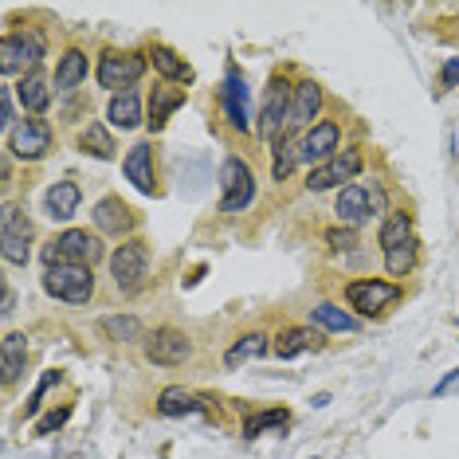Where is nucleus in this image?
Wrapping results in <instances>:
<instances>
[{"mask_svg":"<svg viewBox=\"0 0 459 459\" xmlns=\"http://www.w3.org/2000/svg\"><path fill=\"white\" fill-rule=\"evenodd\" d=\"M39 259H44L48 267H95L102 259V239L91 236L87 228H67V232H59L56 239H48L44 252H39Z\"/></svg>","mask_w":459,"mask_h":459,"instance_id":"1","label":"nucleus"},{"mask_svg":"<svg viewBox=\"0 0 459 459\" xmlns=\"http://www.w3.org/2000/svg\"><path fill=\"white\" fill-rule=\"evenodd\" d=\"M145 275H150V244L145 239H126L110 252V279L122 295H134L142 290Z\"/></svg>","mask_w":459,"mask_h":459,"instance_id":"2","label":"nucleus"},{"mask_svg":"<svg viewBox=\"0 0 459 459\" xmlns=\"http://www.w3.org/2000/svg\"><path fill=\"white\" fill-rule=\"evenodd\" d=\"M145 67H150V51H102L95 75L107 91L114 95H126V91L145 75Z\"/></svg>","mask_w":459,"mask_h":459,"instance_id":"3","label":"nucleus"},{"mask_svg":"<svg viewBox=\"0 0 459 459\" xmlns=\"http://www.w3.org/2000/svg\"><path fill=\"white\" fill-rule=\"evenodd\" d=\"M44 290L51 299L59 302H75V307H82V302L95 299V267H48L44 271Z\"/></svg>","mask_w":459,"mask_h":459,"instance_id":"4","label":"nucleus"},{"mask_svg":"<svg viewBox=\"0 0 459 459\" xmlns=\"http://www.w3.org/2000/svg\"><path fill=\"white\" fill-rule=\"evenodd\" d=\"M381 208H385V189L377 181H353V185H346V189L333 196V212H338L350 228L365 224L369 216H377Z\"/></svg>","mask_w":459,"mask_h":459,"instance_id":"5","label":"nucleus"},{"mask_svg":"<svg viewBox=\"0 0 459 459\" xmlns=\"http://www.w3.org/2000/svg\"><path fill=\"white\" fill-rule=\"evenodd\" d=\"M401 295L404 290L396 283H389V279H353V283H346V302H350V310H358L361 318L385 315L393 302H401Z\"/></svg>","mask_w":459,"mask_h":459,"instance_id":"6","label":"nucleus"},{"mask_svg":"<svg viewBox=\"0 0 459 459\" xmlns=\"http://www.w3.org/2000/svg\"><path fill=\"white\" fill-rule=\"evenodd\" d=\"M255 201V173L247 161L228 158L221 165V212H247Z\"/></svg>","mask_w":459,"mask_h":459,"instance_id":"7","label":"nucleus"},{"mask_svg":"<svg viewBox=\"0 0 459 459\" xmlns=\"http://www.w3.org/2000/svg\"><path fill=\"white\" fill-rule=\"evenodd\" d=\"M51 142H56V130L44 118H24L8 130V153L20 161H44L51 153Z\"/></svg>","mask_w":459,"mask_h":459,"instance_id":"8","label":"nucleus"},{"mask_svg":"<svg viewBox=\"0 0 459 459\" xmlns=\"http://www.w3.org/2000/svg\"><path fill=\"white\" fill-rule=\"evenodd\" d=\"M32 236H36V228L28 221V212L16 204H8L4 221H0V252H4L8 264L24 267L28 259H32Z\"/></svg>","mask_w":459,"mask_h":459,"instance_id":"9","label":"nucleus"},{"mask_svg":"<svg viewBox=\"0 0 459 459\" xmlns=\"http://www.w3.org/2000/svg\"><path fill=\"white\" fill-rule=\"evenodd\" d=\"M44 59V44H39L36 32H4L0 39V75H32L36 64Z\"/></svg>","mask_w":459,"mask_h":459,"instance_id":"10","label":"nucleus"},{"mask_svg":"<svg viewBox=\"0 0 459 459\" xmlns=\"http://www.w3.org/2000/svg\"><path fill=\"white\" fill-rule=\"evenodd\" d=\"M142 350H145V361H150V365H185L193 358L189 333H181L173 326H158L153 333H145Z\"/></svg>","mask_w":459,"mask_h":459,"instance_id":"11","label":"nucleus"},{"mask_svg":"<svg viewBox=\"0 0 459 459\" xmlns=\"http://www.w3.org/2000/svg\"><path fill=\"white\" fill-rule=\"evenodd\" d=\"M322 114V87L315 79H302L295 82L290 91V110H287V126L283 134H299V130H310Z\"/></svg>","mask_w":459,"mask_h":459,"instance_id":"12","label":"nucleus"},{"mask_svg":"<svg viewBox=\"0 0 459 459\" xmlns=\"http://www.w3.org/2000/svg\"><path fill=\"white\" fill-rule=\"evenodd\" d=\"M290 82L283 75H271L267 82V95H264V107H259V138H275L279 126H287V110H290Z\"/></svg>","mask_w":459,"mask_h":459,"instance_id":"13","label":"nucleus"},{"mask_svg":"<svg viewBox=\"0 0 459 459\" xmlns=\"http://www.w3.org/2000/svg\"><path fill=\"white\" fill-rule=\"evenodd\" d=\"M358 173H361V150H346V153H338V158H330L326 165H318V169H310L307 189L326 193L333 185H353Z\"/></svg>","mask_w":459,"mask_h":459,"instance_id":"14","label":"nucleus"},{"mask_svg":"<svg viewBox=\"0 0 459 459\" xmlns=\"http://www.w3.org/2000/svg\"><path fill=\"white\" fill-rule=\"evenodd\" d=\"M338 142H342V126L333 118H318L315 126L302 134L299 142V158L302 161H322L326 165L330 158H338Z\"/></svg>","mask_w":459,"mask_h":459,"instance_id":"15","label":"nucleus"},{"mask_svg":"<svg viewBox=\"0 0 459 459\" xmlns=\"http://www.w3.org/2000/svg\"><path fill=\"white\" fill-rule=\"evenodd\" d=\"M122 173H126V181L138 193H145V196L158 193V158H153V145L150 142L134 145V150L126 153V161H122Z\"/></svg>","mask_w":459,"mask_h":459,"instance_id":"16","label":"nucleus"},{"mask_svg":"<svg viewBox=\"0 0 459 459\" xmlns=\"http://www.w3.org/2000/svg\"><path fill=\"white\" fill-rule=\"evenodd\" d=\"M91 216H95L99 232H107V236H130L134 228H138V212H134L122 196H102Z\"/></svg>","mask_w":459,"mask_h":459,"instance_id":"17","label":"nucleus"},{"mask_svg":"<svg viewBox=\"0 0 459 459\" xmlns=\"http://www.w3.org/2000/svg\"><path fill=\"white\" fill-rule=\"evenodd\" d=\"M221 107L232 122V130L247 134V110H252V95H247V79L239 75L236 67H228V79H224V91H221Z\"/></svg>","mask_w":459,"mask_h":459,"instance_id":"18","label":"nucleus"},{"mask_svg":"<svg viewBox=\"0 0 459 459\" xmlns=\"http://www.w3.org/2000/svg\"><path fill=\"white\" fill-rule=\"evenodd\" d=\"M185 107V91L181 87H173V82H161V87H153V95H150V126L153 134L165 130V122H169V114L173 110H181Z\"/></svg>","mask_w":459,"mask_h":459,"instance_id":"19","label":"nucleus"},{"mask_svg":"<svg viewBox=\"0 0 459 459\" xmlns=\"http://www.w3.org/2000/svg\"><path fill=\"white\" fill-rule=\"evenodd\" d=\"M0 369H4V389H13L20 373L28 369V338L24 333H8L0 342Z\"/></svg>","mask_w":459,"mask_h":459,"instance_id":"20","label":"nucleus"},{"mask_svg":"<svg viewBox=\"0 0 459 459\" xmlns=\"http://www.w3.org/2000/svg\"><path fill=\"white\" fill-rule=\"evenodd\" d=\"M79 201H82V193H79L75 181H56L44 196V208H48L51 221L59 224V221H71V216L79 212Z\"/></svg>","mask_w":459,"mask_h":459,"instance_id":"21","label":"nucleus"},{"mask_svg":"<svg viewBox=\"0 0 459 459\" xmlns=\"http://www.w3.org/2000/svg\"><path fill=\"white\" fill-rule=\"evenodd\" d=\"M271 350H275L279 358H299V353H307V350H322V333L310 326H287V330H279Z\"/></svg>","mask_w":459,"mask_h":459,"instance_id":"22","label":"nucleus"},{"mask_svg":"<svg viewBox=\"0 0 459 459\" xmlns=\"http://www.w3.org/2000/svg\"><path fill=\"white\" fill-rule=\"evenodd\" d=\"M87 71H91L87 51H82V48H67L64 56H59V64H56V75H51V82H56L59 91H75L79 82L87 79Z\"/></svg>","mask_w":459,"mask_h":459,"instance_id":"23","label":"nucleus"},{"mask_svg":"<svg viewBox=\"0 0 459 459\" xmlns=\"http://www.w3.org/2000/svg\"><path fill=\"white\" fill-rule=\"evenodd\" d=\"M16 99L24 102L28 118H44V110L51 107V91H48V79L39 75V71H32V75H24V79H20V87H16Z\"/></svg>","mask_w":459,"mask_h":459,"instance_id":"24","label":"nucleus"},{"mask_svg":"<svg viewBox=\"0 0 459 459\" xmlns=\"http://www.w3.org/2000/svg\"><path fill=\"white\" fill-rule=\"evenodd\" d=\"M158 412L161 416H193V412H204V401L189 389H181V385H169V389H161L158 396Z\"/></svg>","mask_w":459,"mask_h":459,"instance_id":"25","label":"nucleus"},{"mask_svg":"<svg viewBox=\"0 0 459 459\" xmlns=\"http://www.w3.org/2000/svg\"><path fill=\"white\" fill-rule=\"evenodd\" d=\"M79 150L82 153H95L99 161H110L114 153H118V145H114V134L102 126V122H87L79 134Z\"/></svg>","mask_w":459,"mask_h":459,"instance_id":"26","label":"nucleus"},{"mask_svg":"<svg viewBox=\"0 0 459 459\" xmlns=\"http://www.w3.org/2000/svg\"><path fill=\"white\" fill-rule=\"evenodd\" d=\"M150 59H153V67H158L161 75L173 82V87H177V82H193V67L185 64V59L177 56L173 48H165V44H153V48H150Z\"/></svg>","mask_w":459,"mask_h":459,"instance_id":"27","label":"nucleus"},{"mask_svg":"<svg viewBox=\"0 0 459 459\" xmlns=\"http://www.w3.org/2000/svg\"><path fill=\"white\" fill-rule=\"evenodd\" d=\"M107 118H110V126H118V130L142 126V99L134 95V91H126V95H114L110 107H107Z\"/></svg>","mask_w":459,"mask_h":459,"instance_id":"28","label":"nucleus"},{"mask_svg":"<svg viewBox=\"0 0 459 459\" xmlns=\"http://www.w3.org/2000/svg\"><path fill=\"white\" fill-rule=\"evenodd\" d=\"M416 264H420V244H416V236L412 239H404V244H396L385 252V271H389L393 279H404V275H412Z\"/></svg>","mask_w":459,"mask_h":459,"instance_id":"29","label":"nucleus"},{"mask_svg":"<svg viewBox=\"0 0 459 459\" xmlns=\"http://www.w3.org/2000/svg\"><path fill=\"white\" fill-rule=\"evenodd\" d=\"M299 138L295 134H279V142H275V158H271V177L275 181H287L290 173H295V165H299Z\"/></svg>","mask_w":459,"mask_h":459,"instance_id":"30","label":"nucleus"},{"mask_svg":"<svg viewBox=\"0 0 459 459\" xmlns=\"http://www.w3.org/2000/svg\"><path fill=\"white\" fill-rule=\"evenodd\" d=\"M310 318L318 322L322 330H333V333H353V330H361V322L346 315L342 307H333V302H318L315 310H310Z\"/></svg>","mask_w":459,"mask_h":459,"instance_id":"31","label":"nucleus"},{"mask_svg":"<svg viewBox=\"0 0 459 459\" xmlns=\"http://www.w3.org/2000/svg\"><path fill=\"white\" fill-rule=\"evenodd\" d=\"M99 330L107 333L110 342H122V346H130V342H145L142 338V322L134 315H110V318L99 322Z\"/></svg>","mask_w":459,"mask_h":459,"instance_id":"32","label":"nucleus"},{"mask_svg":"<svg viewBox=\"0 0 459 459\" xmlns=\"http://www.w3.org/2000/svg\"><path fill=\"white\" fill-rule=\"evenodd\" d=\"M404 239H412V216L409 212H389V216H385V224H381V232H377L381 252L404 244Z\"/></svg>","mask_w":459,"mask_h":459,"instance_id":"33","label":"nucleus"},{"mask_svg":"<svg viewBox=\"0 0 459 459\" xmlns=\"http://www.w3.org/2000/svg\"><path fill=\"white\" fill-rule=\"evenodd\" d=\"M287 424V409H267V412H255V416H247V424H244V436L252 440V436H259L264 428H283Z\"/></svg>","mask_w":459,"mask_h":459,"instance_id":"34","label":"nucleus"},{"mask_svg":"<svg viewBox=\"0 0 459 459\" xmlns=\"http://www.w3.org/2000/svg\"><path fill=\"white\" fill-rule=\"evenodd\" d=\"M271 350V342L264 338V333H244V338H239V346L228 353V361H244V358H259V353H267Z\"/></svg>","mask_w":459,"mask_h":459,"instance_id":"35","label":"nucleus"},{"mask_svg":"<svg viewBox=\"0 0 459 459\" xmlns=\"http://www.w3.org/2000/svg\"><path fill=\"white\" fill-rule=\"evenodd\" d=\"M67 420H71V404H64V409H56V412H48L44 420L36 424V436H51L56 428H64Z\"/></svg>","mask_w":459,"mask_h":459,"instance_id":"36","label":"nucleus"},{"mask_svg":"<svg viewBox=\"0 0 459 459\" xmlns=\"http://www.w3.org/2000/svg\"><path fill=\"white\" fill-rule=\"evenodd\" d=\"M326 244L338 247V252H350V247H358V232H353V228H330Z\"/></svg>","mask_w":459,"mask_h":459,"instance_id":"37","label":"nucleus"},{"mask_svg":"<svg viewBox=\"0 0 459 459\" xmlns=\"http://www.w3.org/2000/svg\"><path fill=\"white\" fill-rule=\"evenodd\" d=\"M56 381H59V369L44 373V381H39V385H36V393L28 396V412H39V401H44V393H48V389H51V385H56Z\"/></svg>","mask_w":459,"mask_h":459,"instance_id":"38","label":"nucleus"},{"mask_svg":"<svg viewBox=\"0 0 459 459\" xmlns=\"http://www.w3.org/2000/svg\"><path fill=\"white\" fill-rule=\"evenodd\" d=\"M0 126H8V130H13L16 126V122H13V91H0Z\"/></svg>","mask_w":459,"mask_h":459,"instance_id":"39","label":"nucleus"},{"mask_svg":"<svg viewBox=\"0 0 459 459\" xmlns=\"http://www.w3.org/2000/svg\"><path fill=\"white\" fill-rule=\"evenodd\" d=\"M440 82H444V87H455V82H459V59H452V64H447V67H444V75H440Z\"/></svg>","mask_w":459,"mask_h":459,"instance_id":"40","label":"nucleus"},{"mask_svg":"<svg viewBox=\"0 0 459 459\" xmlns=\"http://www.w3.org/2000/svg\"><path fill=\"white\" fill-rule=\"evenodd\" d=\"M0 315H4V318L13 315V290H8V287H4V310H0Z\"/></svg>","mask_w":459,"mask_h":459,"instance_id":"41","label":"nucleus"}]
</instances>
